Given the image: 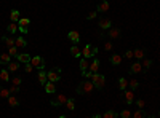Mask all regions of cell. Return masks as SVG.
I'll use <instances>...</instances> for the list:
<instances>
[{"label": "cell", "mask_w": 160, "mask_h": 118, "mask_svg": "<svg viewBox=\"0 0 160 118\" xmlns=\"http://www.w3.org/2000/svg\"><path fill=\"white\" fill-rule=\"evenodd\" d=\"M45 91H47L48 94H53L54 91H56V85H54L53 81H47V83H45Z\"/></svg>", "instance_id": "cell-15"}, {"label": "cell", "mask_w": 160, "mask_h": 118, "mask_svg": "<svg viewBox=\"0 0 160 118\" xmlns=\"http://www.w3.org/2000/svg\"><path fill=\"white\" fill-rule=\"evenodd\" d=\"M141 64H143V69H144V70H147V69H151V66H152V61H151V59H146V58H144Z\"/></svg>", "instance_id": "cell-36"}, {"label": "cell", "mask_w": 160, "mask_h": 118, "mask_svg": "<svg viewBox=\"0 0 160 118\" xmlns=\"http://www.w3.org/2000/svg\"><path fill=\"white\" fill-rule=\"evenodd\" d=\"M98 18V11H90L87 15V19H96Z\"/></svg>", "instance_id": "cell-40"}, {"label": "cell", "mask_w": 160, "mask_h": 118, "mask_svg": "<svg viewBox=\"0 0 160 118\" xmlns=\"http://www.w3.org/2000/svg\"><path fill=\"white\" fill-rule=\"evenodd\" d=\"M147 118H158V116H147Z\"/></svg>", "instance_id": "cell-49"}, {"label": "cell", "mask_w": 160, "mask_h": 118, "mask_svg": "<svg viewBox=\"0 0 160 118\" xmlns=\"http://www.w3.org/2000/svg\"><path fill=\"white\" fill-rule=\"evenodd\" d=\"M15 59H16L18 62H23V64H27V62H31V59H32V58L29 56V54H26V53H19Z\"/></svg>", "instance_id": "cell-11"}, {"label": "cell", "mask_w": 160, "mask_h": 118, "mask_svg": "<svg viewBox=\"0 0 160 118\" xmlns=\"http://www.w3.org/2000/svg\"><path fill=\"white\" fill-rule=\"evenodd\" d=\"M67 102V98L64 94H58L56 96V99H53L51 101V105L53 107H59V105H62V104H66Z\"/></svg>", "instance_id": "cell-7"}, {"label": "cell", "mask_w": 160, "mask_h": 118, "mask_svg": "<svg viewBox=\"0 0 160 118\" xmlns=\"http://www.w3.org/2000/svg\"><path fill=\"white\" fill-rule=\"evenodd\" d=\"M87 118H93V116H87Z\"/></svg>", "instance_id": "cell-51"}, {"label": "cell", "mask_w": 160, "mask_h": 118, "mask_svg": "<svg viewBox=\"0 0 160 118\" xmlns=\"http://www.w3.org/2000/svg\"><path fill=\"white\" fill-rule=\"evenodd\" d=\"M98 54V48L96 46H93V45H85V48L82 50V56L83 58H87V59H91L93 56H96Z\"/></svg>", "instance_id": "cell-3"}, {"label": "cell", "mask_w": 160, "mask_h": 118, "mask_svg": "<svg viewBox=\"0 0 160 118\" xmlns=\"http://www.w3.org/2000/svg\"><path fill=\"white\" fill-rule=\"evenodd\" d=\"M19 91V86H16V85H11L10 86V93L11 94H15V93H18Z\"/></svg>", "instance_id": "cell-42"}, {"label": "cell", "mask_w": 160, "mask_h": 118, "mask_svg": "<svg viewBox=\"0 0 160 118\" xmlns=\"http://www.w3.org/2000/svg\"><path fill=\"white\" fill-rule=\"evenodd\" d=\"M133 118H147V115H146V112L143 109H140V110H136V112L133 113Z\"/></svg>", "instance_id": "cell-33"}, {"label": "cell", "mask_w": 160, "mask_h": 118, "mask_svg": "<svg viewBox=\"0 0 160 118\" xmlns=\"http://www.w3.org/2000/svg\"><path fill=\"white\" fill-rule=\"evenodd\" d=\"M133 53H135V59H138V61L144 59V50H141V48H138V50H135Z\"/></svg>", "instance_id": "cell-30"}, {"label": "cell", "mask_w": 160, "mask_h": 118, "mask_svg": "<svg viewBox=\"0 0 160 118\" xmlns=\"http://www.w3.org/2000/svg\"><path fill=\"white\" fill-rule=\"evenodd\" d=\"M71 54H72V56L74 58H80L82 56V50H80V48L79 46H71Z\"/></svg>", "instance_id": "cell-23"}, {"label": "cell", "mask_w": 160, "mask_h": 118, "mask_svg": "<svg viewBox=\"0 0 160 118\" xmlns=\"http://www.w3.org/2000/svg\"><path fill=\"white\" fill-rule=\"evenodd\" d=\"M120 115L115 112V110H106V113L102 115V118H119Z\"/></svg>", "instance_id": "cell-26"}, {"label": "cell", "mask_w": 160, "mask_h": 118, "mask_svg": "<svg viewBox=\"0 0 160 118\" xmlns=\"http://www.w3.org/2000/svg\"><path fill=\"white\" fill-rule=\"evenodd\" d=\"M24 70H26V72H27V73H31V72H32V70H34V66H32V64H31V62H27V64H26V66H24Z\"/></svg>", "instance_id": "cell-41"}, {"label": "cell", "mask_w": 160, "mask_h": 118, "mask_svg": "<svg viewBox=\"0 0 160 118\" xmlns=\"http://www.w3.org/2000/svg\"><path fill=\"white\" fill-rule=\"evenodd\" d=\"M8 54H10L11 58H16L18 54H19V53H18V48H16V46H10V48H8Z\"/></svg>", "instance_id": "cell-35"}, {"label": "cell", "mask_w": 160, "mask_h": 118, "mask_svg": "<svg viewBox=\"0 0 160 118\" xmlns=\"http://www.w3.org/2000/svg\"><path fill=\"white\" fill-rule=\"evenodd\" d=\"M120 62H122L120 54H112V56H110V64H112V66H119Z\"/></svg>", "instance_id": "cell-22"}, {"label": "cell", "mask_w": 160, "mask_h": 118, "mask_svg": "<svg viewBox=\"0 0 160 118\" xmlns=\"http://www.w3.org/2000/svg\"><path fill=\"white\" fill-rule=\"evenodd\" d=\"M109 8H110V5H109V2L107 0H102V2L98 5V13H106V11H109Z\"/></svg>", "instance_id": "cell-14"}, {"label": "cell", "mask_w": 160, "mask_h": 118, "mask_svg": "<svg viewBox=\"0 0 160 118\" xmlns=\"http://www.w3.org/2000/svg\"><path fill=\"white\" fill-rule=\"evenodd\" d=\"M18 30L21 34H27V32H29V27H21V26H18Z\"/></svg>", "instance_id": "cell-45"}, {"label": "cell", "mask_w": 160, "mask_h": 118, "mask_svg": "<svg viewBox=\"0 0 160 118\" xmlns=\"http://www.w3.org/2000/svg\"><path fill=\"white\" fill-rule=\"evenodd\" d=\"M88 67H90V62H88V59H87V58L80 59V70H82V72H85V70H88Z\"/></svg>", "instance_id": "cell-27"}, {"label": "cell", "mask_w": 160, "mask_h": 118, "mask_svg": "<svg viewBox=\"0 0 160 118\" xmlns=\"http://www.w3.org/2000/svg\"><path fill=\"white\" fill-rule=\"evenodd\" d=\"M6 30H8L10 34H16V30H18V23H10L8 26H6Z\"/></svg>", "instance_id": "cell-29"}, {"label": "cell", "mask_w": 160, "mask_h": 118, "mask_svg": "<svg viewBox=\"0 0 160 118\" xmlns=\"http://www.w3.org/2000/svg\"><path fill=\"white\" fill-rule=\"evenodd\" d=\"M128 86L131 88V91H135V89H138V86H140V81H138V80H130L128 81Z\"/></svg>", "instance_id": "cell-34"}, {"label": "cell", "mask_w": 160, "mask_h": 118, "mask_svg": "<svg viewBox=\"0 0 160 118\" xmlns=\"http://www.w3.org/2000/svg\"><path fill=\"white\" fill-rule=\"evenodd\" d=\"M133 101H135V94H133V91H125V102L127 104H133Z\"/></svg>", "instance_id": "cell-20"}, {"label": "cell", "mask_w": 160, "mask_h": 118, "mask_svg": "<svg viewBox=\"0 0 160 118\" xmlns=\"http://www.w3.org/2000/svg\"><path fill=\"white\" fill-rule=\"evenodd\" d=\"M10 96H11L10 89H6V88H0V98H5V99H8Z\"/></svg>", "instance_id": "cell-32"}, {"label": "cell", "mask_w": 160, "mask_h": 118, "mask_svg": "<svg viewBox=\"0 0 160 118\" xmlns=\"http://www.w3.org/2000/svg\"><path fill=\"white\" fill-rule=\"evenodd\" d=\"M59 118H67V116H64V115H61V116H59Z\"/></svg>", "instance_id": "cell-48"}, {"label": "cell", "mask_w": 160, "mask_h": 118, "mask_svg": "<svg viewBox=\"0 0 160 118\" xmlns=\"http://www.w3.org/2000/svg\"><path fill=\"white\" fill-rule=\"evenodd\" d=\"M8 104H10V107H18L19 105V101L15 94H11L10 98H8Z\"/></svg>", "instance_id": "cell-25"}, {"label": "cell", "mask_w": 160, "mask_h": 118, "mask_svg": "<svg viewBox=\"0 0 160 118\" xmlns=\"http://www.w3.org/2000/svg\"><path fill=\"white\" fill-rule=\"evenodd\" d=\"M107 35L110 38H120L122 32H120V29H117V27H110V29L107 30Z\"/></svg>", "instance_id": "cell-10"}, {"label": "cell", "mask_w": 160, "mask_h": 118, "mask_svg": "<svg viewBox=\"0 0 160 118\" xmlns=\"http://www.w3.org/2000/svg\"><path fill=\"white\" fill-rule=\"evenodd\" d=\"M15 40H16V38H13V37H6V35L2 37V41H3V43L8 46V48H10V46H15Z\"/></svg>", "instance_id": "cell-19"}, {"label": "cell", "mask_w": 160, "mask_h": 118, "mask_svg": "<svg viewBox=\"0 0 160 118\" xmlns=\"http://www.w3.org/2000/svg\"><path fill=\"white\" fill-rule=\"evenodd\" d=\"M29 24H31L29 18H19V21H18V26H21V27H29Z\"/></svg>", "instance_id": "cell-31"}, {"label": "cell", "mask_w": 160, "mask_h": 118, "mask_svg": "<svg viewBox=\"0 0 160 118\" xmlns=\"http://www.w3.org/2000/svg\"><path fill=\"white\" fill-rule=\"evenodd\" d=\"M130 72H131V73H141V72H143V64H141V61H135L133 64L130 66Z\"/></svg>", "instance_id": "cell-8"}, {"label": "cell", "mask_w": 160, "mask_h": 118, "mask_svg": "<svg viewBox=\"0 0 160 118\" xmlns=\"http://www.w3.org/2000/svg\"><path fill=\"white\" fill-rule=\"evenodd\" d=\"M91 81H93V85H95V88L96 89H102L104 88V85H106V77H104L102 73H93L91 75Z\"/></svg>", "instance_id": "cell-2"}, {"label": "cell", "mask_w": 160, "mask_h": 118, "mask_svg": "<svg viewBox=\"0 0 160 118\" xmlns=\"http://www.w3.org/2000/svg\"><path fill=\"white\" fill-rule=\"evenodd\" d=\"M47 77H48V81H53V83L59 81L61 80V69L59 67L51 69L50 72H47Z\"/></svg>", "instance_id": "cell-4"}, {"label": "cell", "mask_w": 160, "mask_h": 118, "mask_svg": "<svg viewBox=\"0 0 160 118\" xmlns=\"http://www.w3.org/2000/svg\"><path fill=\"white\" fill-rule=\"evenodd\" d=\"M67 38L71 40V41H72L74 45H77L79 41H80V34H79L77 30H71V32L67 34Z\"/></svg>", "instance_id": "cell-9"}, {"label": "cell", "mask_w": 160, "mask_h": 118, "mask_svg": "<svg viewBox=\"0 0 160 118\" xmlns=\"http://www.w3.org/2000/svg\"><path fill=\"white\" fill-rule=\"evenodd\" d=\"M66 105H67L69 110H74V109H75V101H74V99H67Z\"/></svg>", "instance_id": "cell-37"}, {"label": "cell", "mask_w": 160, "mask_h": 118, "mask_svg": "<svg viewBox=\"0 0 160 118\" xmlns=\"http://www.w3.org/2000/svg\"><path fill=\"white\" fill-rule=\"evenodd\" d=\"M98 26H99V29H102V30H109L110 27H112V21L107 19V18H101L98 21Z\"/></svg>", "instance_id": "cell-6"}, {"label": "cell", "mask_w": 160, "mask_h": 118, "mask_svg": "<svg viewBox=\"0 0 160 118\" xmlns=\"http://www.w3.org/2000/svg\"><path fill=\"white\" fill-rule=\"evenodd\" d=\"M93 89H95V85H93L91 80H83V81H80V85L75 88V93L80 94V96H90L93 93Z\"/></svg>", "instance_id": "cell-1"}, {"label": "cell", "mask_w": 160, "mask_h": 118, "mask_svg": "<svg viewBox=\"0 0 160 118\" xmlns=\"http://www.w3.org/2000/svg\"><path fill=\"white\" fill-rule=\"evenodd\" d=\"M11 56L8 53H0V64H3V66H8L10 62H11Z\"/></svg>", "instance_id": "cell-13"}, {"label": "cell", "mask_w": 160, "mask_h": 118, "mask_svg": "<svg viewBox=\"0 0 160 118\" xmlns=\"http://www.w3.org/2000/svg\"><path fill=\"white\" fill-rule=\"evenodd\" d=\"M112 43H110V41H106V45H104V50H106V51H110V50H112Z\"/></svg>", "instance_id": "cell-44"}, {"label": "cell", "mask_w": 160, "mask_h": 118, "mask_svg": "<svg viewBox=\"0 0 160 118\" xmlns=\"http://www.w3.org/2000/svg\"><path fill=\"white\" fill-rule=\"evenodd\" d=\"M158 118H160V110H158Z\"/></svg>", "instance_id": "cell-50"}, {"label": "cell", "mask_w": 160, "mask_h": 118, "mask_svg": "<svg viewBox=\"0 0 160 118\" xmlns=\"http://www.w3.org/2000/svg\"><path fill=\"white\" fill-rule=\"evenodd\" d=\"M88 70L91 72V73H96V72H98V70H99V59H93L91 62H90Z\"/></svg>", "instance_id": "cell-12"}, {"label": "cell", "mask_w": 160, "mask_h": 118, "mask_svg": "<svg viewBox=\"0 0 160 118\" xmlns=\"http://www.w3.org/2000/svg\"><path fill=\"white\" fill-rule=\"evenodd\" d=\"M128 86V80L127 78H119V89L120 91H125Z\"/></svg>", "instance_id": "cell-28"}, {"label": "cell", "mask_w": 160, "mask_h": 118, "mask_svg": "<svg viewBox=\"0 0 160 118\" xmlns=\"http://www.w3.org/2000/svg\"><path fill=\"white\" fill-rule=\"evenodd\" d=\"M136 104H138V107H140V109H144V105H146L143 99H138V101H136Z\"/></svg>", "instance_id": "cell-47"}, {"label": "cell", "mask_w": 160, "mask_h": 118, "mask_svg": "<svg viewBox=\"0 0 160 118\" xmlns=\"http://www.w3.org/2000/svg\"><path fill=\"white\" fill-rule=\"evenodd\" d=\"M6 69H8L10 72H18L19 70V62L18 61H11L8 66H6Z\"/></svg>", "instance_id": "cell-18"}, {"label": "cell", "mask_w": 160, "mask_h": 118, "mask_svg": "<svg viewBox=\"0 0 160 118\" xmlns=\"http://www.w3.org/2000/svg\"><path fill=\"white\" fill-rule=\"evenodd\" d=\"M31 64L34 66V69H39V70H43L45 69V59L42 56H34L31 59Z\"/></svg>", "instance_id": "cell-5"}, {"label": "cell", "mask_w": 160, "mask_h": 118, "mask_svg": "<svg viewBox=\"0 0 160 118\" xmlns=\"http://www.w3.org/2000/svg\"><path fill=\"white\" fill-rule=\"evenodd\" d=\"M15 46H16V48H26V46H27L26 38H23V37H16V40H15Z\"/></svg>", "instance_id": "cell-16"}, {"label": "cell", "mask_w": 160, "mask_h": 118, "mask_svg": "<svg viewBox=\"0 0 160 118\" xmlns=\"http://www.w3.org/2000/svg\"><path fill=\"white\" fill-rule=\"evenodd\" d=\"M21 83H23V78H21V77H15V78H11V85H16V86H19Z\"/></svg>", "instance_id": "cell-38"}, {"label": "cell", "mask_w": 160, "mask_h": 118, "mask_svg": "<svg viewBox=\"0 0 160 118\" xmlns=\"http://www.w3.org/2000/svg\"><path fill=\"white\" fill-rule=\"evenodd\" d=\"M125 58H128V59H133V58H135V53L131 51V50H128L127 53H125Z\"/></svg>", "instance_id": "cell-43"}, {"label": "cell", "mask_w": 160, "mask_h": 118, "mask_svg": "<svg viewBox=\"0 0 160 118\" xmlns=\"http://www.w3.org/2000/svg\"><path fill=\"white\" fill-rule=\"evenodd\" d=\"M0 80L2 81H10V70L8 69H2V70H0Z\"/></svg>", "instance_id": "cell-17"}, {"label": "cell", "mask_w": 160, "mask_h": 118, "mask_svg": "<svg viewBox=\"0 0 160 118\" xmlns=\"http://www.w3.org/2000/svg\"><path fill=\"white\" fill-rule=\"evenodd\" d=\"M39 81L42 83V85H45V83L48 81V77H47V72L45 70H39V75H37Z\"/></svg>", "instance_id": "cell-21"}, {"label": "cell", "mask_w": 160, "mask_h": 118, "mask_svg": "<svg viewBox=\"0 0 160 118\" xmlns=\"http://www.w3.org/2000/svg\"><path fill=\"white\" fill-rule=\"evenodd\" d=\"M10 21H11V23H18V21H19V11L18 10H11V13H10Z\"/></svg>", "instance_id": "cell-24"}, {"label": "cell", "mask_w": 160, "mask_h": 118, "mask_svg": "<svg viewBox=\"0 0 160 118\" xmlns=\"http://www.w3.org/2000/svg\"><path fill=\"white\" fill-rule=\"evenodd\" d=\"M82 75H83V77H85V78H91V72H90V70H85V72H82Z\"/></svg>", "instance_id": "cell-46"}, {"label": "cell", "mask_w": 160, "mask_h": 118, "mask_svg": "<svg viewBox=\"0 0 160 118\" xmlns=\"http://www.w3.org/2000/svg\"><path fill=\"white\" fill-rule=\"evenodd\" d=\"M120 118H131V112H130V110H122Z\"/></svg>", "instance_id": "cell-39"}]
</instances>
